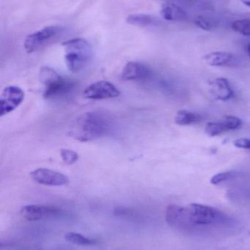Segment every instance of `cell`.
Masks as SVG:
<instances>
[{"instance_id": "1", "label": "cell", "mask_w": 250, "mask_h": 250, "mask_svg": "<svg viewBox=\"0 0 250 250\" xmlns=\"http://www.w3.org/2000/svg\"><path fill=\"white\" fill-rule=\"evenodd\" d=\"M165 219L171 227L186 230L217 227L231 223V219L220 210L198 204L186 207L170 205L166 210Z\"/></svg>"}, {"instance_id": "2", "label": "cell", "mask_w": 250, "mask_h": 250, "mask_svg": "<svg viewBox=\"0 0 250 250\" xmlns=\"http://www.w3.org/2000/svg\"><path fill=\"white\" fill-rule=\"evenodd\" d=\"M110 128V120L100 112H87L70 126V136L80 142H88L104 136Z\"/></svg>"}, {"instance_id": "3", "label": "cell", "mask_w": 250, "mask_h": 250, "mask_svg": "<svg viewBox=\"0 0 250 250\" xmlns=\"http://www.w3.org/2000/svg\"><path fill=\"white\" fill-rule=\"evenodd\" d=\"M65 60L68 68L72 73H79L88 64L92 56V48L86 40L74 38L63 42Z\"/></svg>"}, {"instance_id": "4", "label": "cell", "mask_w": 250, "mask_h": 250, "mask_svg": "<svg viewBox=\"0 0 250 250\" xmlns=\"http://www.w3.org/2000/svg\"><path fill=\"white\" fill-rule=\"evenodd\" d=\"M39 79L44 86V97L45 99L58 98L71 90L74 83L59 75L54 69L43 67Z\"/></svg>"}, {"instance_id": "5", "label": "cell", "mask_w": 250, "mask_h": 250, "mask_svg": "<svg viewBox=\"0 0 250 250\" xmlns=\"http://www.w3.org/2000/svg\"><path fill=\"white\" fill-rule=\"evenodd\" d=\"M20 212L28 221H38L59 217L63 210L54 206L28 205L22 207Z\"/></svg>"}, {"instance_id": "6", "label": "cell", "mask_w": 250, "mask_h": 250, "mask_svg": "<svg viewBox=\"0 0 250 250\" xmlns=\"http://www.w3.org/2000/svg\"><path fill=\"white\" fill-rule=\"evenodd\" d=\"M120 92L113 83L106 81L95 82L84 91V96L90 100H107L120 96Z\"/></svg>"}, {"instance_id": "7", "label": "cell", "mask_w": 250, "mask_h": 250, "mask_svg": "<svg viewBox=\"0 0 250 250\" xmlns=\"http://www.w3.org/2000/svg\"><path fill=\"white\" fill-rule=\"evenodd\" d=\"M24 92L21 88L9 86L3 89L1 94V117L14 111L23 102Z\"/></svg>"}, {"instance_id": "8", "label": "cell", "mask_w": 250, "mask_h": 250, "mask_svg": "<svg viewBox=\"0 0 250 250\" xmlns=\"http://www.w3.org/2000/svg\"><path fill=\"white\" fill-rule=\"evenodd\" d=\"M34 182L45 186H64L69 183L68 177L60 172L48 168L35 169L31 173Z\"/></svg>"}, {"instance_id": "9", "label": "cell", "mask_w": 250, "mask_h": 250, "mask_svg": "<svg viewBox=\"0 0 250 250\" xmlns=\"http://www.w3.org/2000/svg\"><path fill=\"white\" fill-rule=\"evenodd\" d=\"M59 32V27L55 26H47L41 30L28 35L25 39L23 47L27 54L35 52L39 49L48 40L54 38Z\"/></svg>"}, {"instance_id": "10", "label": "cell", "mask_w": 250, "mask_h": 250, "mask_svg": "<svg viewBox=\"0 0 250 250\" xmlns=\"http://www.w3.org/2000/svg\"><path fill=\"white\" fill-rule=\"evenodd\" d=\"M151 74L149 69L145 64L137 62H128L123 69L121 78L124 81L142 80Z\"/></svg>"}, {"instance_id": "11", "label": "cell", "mask_w": 250, "mask_h": 250, "mask_svg": "<svg viewBox=\"0 0 250 250\" xmlns=\"http://www.w3.org/2000/svg\"><path fill=\"white\" fill-rule=\"evenodd\" d=\"M207 64L214 67H232L236 65L237 58L231 53L215 51L209 53L204 57Z\"/></svg>"}, {"instance_id": "12", "label": "cell", "mask_w": 250, "mask_h": 250, "mask_svg": "<svg viewBox=\"0 0 250 250\" xmlns=\"http://www.w3.org/2000/svg\"><path fill=\"white\" fill-rule=\"evenodd\" d=\"M211 91L216 98L220 101H226L231 99L234 95L233 89L228 81L224 78H218L211 83Z\"/></svg>"}, {"instance_id": "13", "label": "cell", "mask_w": 250, "mask_h": 250, "mask_svg": "<svg viewBox=\"0 0 250 250\" xmlns=\"http://www.w3.org/2000/svg\"><path fill=\"white\" fill-rule=\"evenodd\" d=\"M161 15L165 20L170 21H182L187 18L186 10L173 3L164 4L161 7Z\"/></svg>"}, {"instance_id": "14", "label": "cell", "mask_w": 250, "mask_h": 250, "mask_svg": "<svg viewBox=\"0 0 250 250\" xmlns=\"http://www.w3.org/2000/svg\"><path fill=\"white\" fill-rule=\"evenodd\" d=\"M126 22L129 24L137 26H154L159 23V20L155 16L146 14L129 15L126 19Z\"/></svg>"}, {"instance_id": "15", "label": "cell", "mask_w": 250, "mask_h": 250, "mask_svg": "<svg viewBox=\"0 0 250 250\" xmlns=\"http://www.w3.org/2000/svg\"><path fill=\"white\" fill-rule=\"evenodd\" d=\"M203 120V117L199 114L182 110L179 111L175 117L176 124L181 126L198 124Z\"/></svg>"}, {"instance_id": "16", "label": "cell", "mask_w": 250, "mask_h": 250, "mask_svg": "<svg viewBox=\"0 0 250 250\" xmlns=\"http://www.w3.org/2000/svg\"><path fill=\"white\" fill-rule=\"evenodd\" d=\"M64 239L70 243L81 245V246H91V245H95V244H97V241L95 239L85 237L79 233H73V232L66 233L65 235Z\"/></svg>"}, {"instance_id": "17", "label": "cell", "mask_w": 250, "mask_h": 250, "mask_svg": "<svg viewBox=\"0 0 250 250\" xmlns=\"http://www.w3.org/2000/svg\"><path fill=\"white\" fill-rule=\"evenodd\" d=\"M232 29L241 35L250 36V19H240L233 21Z\"/></svg>"}, {"instance_id": "18", "label": "cell", "mask_w": 250, "mask_h": 250, "mask_svg": "<svg viewBox=\"0 0 250 250\" xmlns=\"http://www.w3.org/2000/svg\"><path fill=\"white\" fill-rule=\"evenodd\" d=\"M226 131H227V129L223 121L220 123H208L205 128V133L211 137L217 136Z\"/></svg>"}, {"instance_id": "19", "label": "cell", "mask_w": 250, "mask_h": 250, "mask_svg": "<svg viewBox=\"0 0 250 250\" xmlns=\"http://www.w3.org/2000/svg\"><path fill=\"white\" fill-rule=\"evenodd\" d=\"M195 23L197 26L205 31H211L215 28V23L211 19L205 16H197L195 19Z\"/></svg>"}, {"instance_id": "20", "label": "cell", "mask_w": 250, "mask_h": 250, "mask_svg": "<svg viewBox=\"0 0 250 250\" xmlns=\"http://www.w3.org/2000/svg\"><path fill=\"white\" fill-rule=\"evenodd\" d=\"M60 156L64 163L68 165H73L79 160V155L77 153L73 150L63 148L60 151Z\"/></svg>"}, {"instance_id": "21", "label": "cell", "mask_w": 250, "mask_h": 250, "mask_svg": "<svg viewBox=\"0 0 250 250\" xmlns=\"http://www.w3.org/2000/svg\"><path fill=\"white\" fill-rule=\"evenodd\" d=\"M223 123L226 125L227 130H234L239 129L242 126V120L233 116H227L223 120Z\"/></svg>"}, {"instance_id": "22", "label": "cell", "mask_w": 250, "mask_h": 250, "mask_svg": "<svg viewBox=\"0 0 250 250\" xmlns=\"http://www.w3.org/2000/svg\"><path fill=\"white\" fill-rule=\"evenodd\" d=\"M235 176L234 172H223V173H217L214 175L211 179V183L214 185H217L222 182H226L232 179Z\"/></svg>"}, {"instance_id": "23", "label": "cell", "mask_w": 250, "mask_h": 250, "mask_svg": "<svg viewBox=\"0 0 250 250\" xmlns=\"http://www.w3.org/2000/svg\"><path fill=\"white\" fill-rule=\"evenodd\" d=\"M114 214L116 217H121L126 220H136L135 217L136 214L134 211L129 208H123V207H117L114 209Z\"/></svg>"}, {"instance_id": "24", "label": "cell", "mask_w": 250, "mask_h": 250, "mask_svg": "<svg viewBox=\"0 0 250 250\" xmlns=\"http://www.w3.org/2000/svg\"><path fill=\"white\" fill-rule=\"evenodd\" d=\"M233 144L237 148L250 149V139H248V138H239V139L236 140Z\"/></svg>"}, {"instance_id": "25", "label": "cell", "mask_w": 250, "mask_h": 250, "mask_svg": "<svg viewBox=\"0 0 250 250\" xmlns=\"http://www.w3.org/2000/svg\"><path fill=\"white\" fill-rule=\"evenodd\" d=\"M244 4L250 7V0H240Z\"/></svg>"}, {"instance_id": "26", "label": "cell", "mask_w": 250, "mask_h": 250, "mask_svg": "<svg viewBox=\"0 0 250 250\" xmlns=\"http://www.w3.org/2000/svg\"><path fill=\"white\" fill-rule=\"evenodd\" d=\"M247 52H248V56L250 58V43L248 44V46H247Z\"/></svg>"}]
</instances>
